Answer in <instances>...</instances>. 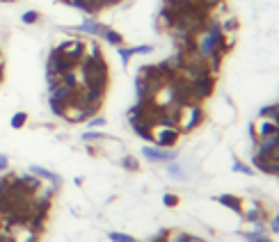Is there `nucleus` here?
Here are the masks:
<instances>
[{
  "label": "nucleus",
  "instance_id": "13",
  "mask_svg": "<svg viewBox=\"0 0 279 242\" xmlns=\"http://www.w3.org/2000/svg\"><path fill=\"white\" fill-rule=\"evenodd\" d=\"M165 172H167V176L174 178V181H188V174L183 172V167H181L176 160H172V163H167V167H165Z\"/></svg>",
  "mask_w": 279,
  "mask_h": 242
},
{
  "label": "nucleus",
  "instance_id": "9",
  "mask_svg": "<svg viewBox=\"0 0 279 242\" xmlns=\"http://www.w3.org/2000/svg\"><path fill=\"white\" fill-rule=\"evenodd\" d=\"M130 128H133V133L137 135L140 139H145L147 144H154V128H151L147 121H142V119H137V121H128Z\"/></svg>",
  "mask_w": 279,
  "mask_h": 242
},
{
  "label": "nucleus",
  "instance_id": "34",
  "mask_svg": "<svg viewBox=\"0 0 279 242\" xmlns=\"http://www.w3.org/2000/svg\"><path fill=\"white\" fill-rule=\"evenodd\" d=\"M74 183H76V185H83V183H85V178H83V176H76V178H74Z\"/></svg>",
  "mask_w": 279,
  "mask_h": 242
},
{
  "label": "nucleus",
  "instance_id": "30",
  "mask_svg": "<svg viewBox=\"0 0 279 242\" xmlns=\"http://www.w3.org/2000/svg\"><path fill=\"white\" fill-rule=\"evenodd\" d=\"M268 228L272 233H279V215H272V217H268Z\"/></svg>",
  "mask_w": 279,
  "mask_h": 242
},
{
  "label": "nucleus",
  "instance_id": "7",
  "mask_svg": "<svg viewBox=\"0 0 279 242\" xmlns=\"http://www.w3.org/2000/svg\"><path fill=\"white\" fill-rule=\"evenodd\" d=\"M252 165L254 169H259L261 174H270V176H279V160L270 158V155H252Z\"/></svg>",
  "mask_w": 279,
  "mask_h": 242
},
{
  "label": "nucleus",
  "instance_id": "24",
  "mask_svg": "<svg viewBox=\"0 0 279 242\" xmlns=\"http://www.w3.org/2000/svg\"><path fill=\"white\" fill-rule=\"evenodd\" d=\"M179 203H181L179 194H174V192H165V194H163V206H167V208H176Z\"/></svg>",
  "mask_w": 279,
  "mask_h": 242
},
{
  "label": "nucleus",
  "instance_id": "15",
  "mask_svg": "<svg viewBox=\"0 0 279 242\" xmlns=\"http://www.w3.org/2000/svg\"><path fill=\"white\" fill-rule=\"evenodd\" d=\"M103 41L117 48V46H124V35L117 32V30H112V28H108V30H105V35H103Z\"/></svg>",
  "mask_w": 279,
  "mask_h": 242
},
{
  "label": "nucleus",
  "instance_id": "14",
  "mask_svg": "<svg viewBox=\"0 0 279 242\" xmlns=\"http://www.w3.org/2000/svg\"><path fill=\"white\" fill-rule=\"evenodd\" d=\"M259 119H268V121H274V124H279V103L263 105V108L259 110Z\"/></svg>",
  "mask_w": 279,
  "mask_h": 242
},
{
  "label": "nucleus",
  "instance_id": "3",
  "mask_svg": "<svg viewBox=\"0 0 279 242\" xmlns=\"http://www.w3.org/2000/svg\"><path fill=\"white\" fill-rule=\"evenodd\" d=\"M66 32H78V35H90V37H96V39H103L105 30H108V25L105 23H99V21L94 19V16H87L83 23L74 25V28H64Z\"/></svg>",
  "mask_w": 279,
  "mask_h": 242
},
{
  "label": "nucleus",
  "instance_id": "11",
  "mask_svg": "<svg viewBox=\"0 0 279 242\" xmlns=\"http://www.w3.org/2000/svg\"><path fill=\"white\" fill-rule=\"evenodd\" d=\"M243 219H245V222H249V224H259V222L265 224V222H268V213H265L259 203H254L249 210H243Z\"/></svg>",
  "mask_w": 279,
  "mask_h": 242
},
{
  "label": "nucleus",
  "instance_id": "4",
  "mask_svg": "<svg viewBox=\"0 0 279 242\" xmlns=\"http://www.w3.org/2000/svg\"><path fill=\"white\" fill-rule=\"evenodd\" d=\"M181 137L179 128H170V126H156L154 128V144L160 148H174Z\"/></svg>",
  "mask_w": 279,
  "mask_h": 242
},
{
  "label": "nucleus",
  "instance_id": "21",
  "mask_svg": "<svg viewBox=\"0 0 279 242\" xmlns=\"http://www.w3.org/2000/svg\"><path fill=\"white\" fill-rule=\"evenodd\" d=\"M108 237H110V242H137L133 235H128V233H121V231H110Z\"/></svg>",
  "mask_w": 279,
  "mask_h": 242
},
{
  "label": "nucleus",
  "instance_id": "12",
  "mask_svg": "<svg viewBox=\"0 0 279 242\" xmlns=\"http://www.w3.org/2000/svg\"><path fill=\"white\" fill-rule=\"evenodd\" d=\"M256 128V139H263V137H272L274 133H277L279 124H274V121H268V119H259L254 124Z\"/></svg>",
  "mask_w": 279,
  "mask_h": 242
},
{
  "label": "nucleus",
  "instance_id": "8",
  "mask_svg": "<svg viewBox=\"0 0 279 242\" xmlns=\"http://www.w3.org/2000/svg\"><path fill=\"white\" fill-rule=\"evenodd\" d=\"M28 172H30L32 176H37L39 181H48V183L53 185L55 190H60V188H62V178L57 176L55 172H50V169L41 167V165H30V167H28Z\"/></svg>",
  "mask_w": 279,
  "mask_h": 242
},
{
  "label": "nucleus",
  "instance_id": "16",
  "mask_svg": "<svg viewBox=\"0 0 279 242\" xmlns=\"http://www.w3.org/2000/svg\"><path fill=\"white\" fill-rule=\"evenodd\" d=\"M25 124H28V112H14L12 114V119H10V126L14 130H21V128H25Z\"/></svg>",
  "mask_w": 279,
  "mask_h": 242
},
{
  "label": "nucleus",
  "instance_id": "33",
  "mask_svg": "<svg viewBox=\"0 0 279 242\" xmlns=\"http://www.w3.org/2000/svg\"><path fill=\"white\" fill-rule=\"evenodd\" d=\"M188 242H206V240H204V237H197V235H190Z\"/></svg>",
  "mask_w": 279,
  "mask_h": 242
},
{
  "label": "nucleus",
  "instance_id": "22",
  "mask_svg": "<svg viewBox=\"0 0 279 242\" xmlns=\"http://www.w3.org/2000/svg\"><path fill=\"white\" fill-rule=\"evenodd\" d=\"M243 240L245 242H272L265 233H256V231H252V233H243Z\"/></svg>",
  "mask_w": 279,
  "mask_h": 242
},
{
  "label": "nucleus",
  "instance_id": "19",
  "mask_svg": "<svg viewBox=\"0 0 279 242\" xmlns=\"http://www.w3.org/2000/svg\"><path fill=\"white\" fill-rule=\"evenodd\" d=\"M48 108H50V114L57 117V119H62V117H64V112H66V105L60 103V101H53V99H48Z\"/></svg>",
  "mask_w": 279,
  "mask_h": 242
},
{
  "label": "nucleus",
  "instance_id": "32",
  "mask_svg": "<svg viewBox=\"0 0 279 242\" xmlns=\"http://www.w3.org/2000/svg\"><path fill=\"white\" fill-rule=\"evenodd\" d=\"M87 153H90V155H96V153H99V148H96L94 144H87Z\"/></svg>",
  "mask_w": 279,
  "mask_h": 242
},
{
  "label": "nucleus",
  "instance_id": "10",
  "mask_svg": "<svg viewBox=\"0 0 279 242\" xmlns=\"http://www.w3.org/2000/svg\"><path fill=\"white\" fill-rule=\"evenodd\" d=\"M215 201L222 203L229 210H234L236 215H243V199L236 197V194H220V197H215Z\"/></svg>",
  "mask_w": 279,
  "mask_h": 242
},
{
  "label": "nucleus",
  "instance_id": "17",
  "mask_svg": "<svg viewBox=\"0 0 279 242\" xmlns=\"http://www.w3.org/2000/svg\"><path fill=\"white\" fill-rule=\"evenodd\" d=\"M80 139H83V142L85 144H96V142H103L105 139V133H99V130H87V133H83L80 135Z\"/></svg>",
  "mask_w": 279,
  "mask_h": 242
},
{
  "label": "nucleus",
  "instance_id": "31",
  "mask_svg": "<svg viewBox=\"0 0 279 242\" xmlns=\"http://www.w3.org/2000/svg\"><path fill=\"white\" fill-rule=\"evenodd\" d=\"M10 169V158L5 153H0V174H5Z\"/></svg>",
  "mask_w": 279,
  "mask_h": 242
},
{
  "label": "nucleus",
  "instance_id": "23",
  "mask_svg": "<svg viewBox=\"0 0 279 242\" xmlns=\"http://www.w3.org/2000/svg\"><path fill=\"white\" fill-rule=\"evenodd\" d=\"M121 167H124L126 172H137L140 163H137V158H133V155H124V158H121Z\"/></svg>",
  "mask_w": 279,
  "mask_h": 242
},
{
  "label": "nucleus",
  "instance_id": "29",
  "mask_svg": "<svg viewBox=\"0 0 279 242\" xmlns=\"http://www.w3.org/2000/svg\"><path fill=\"white\" fill-rule=\"evenodd\" d=\"M190 233H183V231H174L170 233V242H188Z\"/></svg>",
  "mask_w": 279,
  "mask_h": 242
},
{
  "label": "nucleus",
  "instance_id": "26",
  "mask_svg": "<svg viewBox=\"0 0 279 242\" xmlns=\"http://www.w3.org/2000/svg\"><path fill=\"white\" fill-rule=\"evenodd\" d=\"M234 172L236 174H245V176H254V169H249L245 163H240V160H234Z\"/></svg>",
  "mask_w": 279,
  "mask_h": 242
},
{
  "label": "nucleus",
  "instance_id": "1",
  "mask_svg": "<svg viewBox=\"0 0 279 242\" xmlns=\"http://www.w3.org/2000/svg\"><path fill=\"white\" fill-rule=\"evenodd\" d=\"M215 89V75L213 73H206L199 75V78L190 80V96H192V103L201 105Z\"/></svg>",
  "mask_w": 279,
  "mask_h": 242
},
{
  "label": "nucleus",
  "instance_id": "6",
  "mask_svg": "<svg viewBox=\"0 0 279 242\" xmlns=\"http://www.w3.org/2000/svg\"><path fill=\"white\" fill-rule=\"evenodd\" d=\"M55 48L60 50V53H64L66 57H71L76 62V64H80V59L85 57V50H87V44L80 39H64L62 44H57Z\"/></svg>",
  "mask_w": 279,
  "mask_h": 242
},
{
  "label": "nucleus",
  "instance_id": "18",
  "mask_svg": "<svg viewBox=\"0 0 279 242\" xmlns=\"http://www.w3.org/2000/svg\"><path fill=\"white\" fill-rule=\"evenodd\" d=\"M39 21H41V14L37 10H28L21 14V23L23 25H35V23H39Z\"/></svg>",
  "mask_w": 279,
  "mask_h": 242
},
{
  "label": "nucleus",
  "instance_id": "25",
  "mask_svg": "<svg viewBox=\"0 0 279 242\" xmlns=\"http://www.w3.org/2000/svg\"><path fill=\"white\" fill-rule=\"evenodd\" d=\"M170 233L172 231H167V228H160V231L154 233V235H151L147 242H170Z\"/></svg>",
  "mask_w": 279,
  "mask_h": 242
},
{
  "label": "nucleus",
  "instance_id": "5",
  "mask_svg": "<svg viewBox=\"0 0 279 242\" xmlns=\"http://www.w3.org/2000/svg\"><path fill=\"white\" fill-rule=\"evenodd\" d=\"M142 158L149 160V163H172V160L179 158V153L176 151H172V148H160L156 146V144H147V146H142Z\"/></svg>",
  "mask_w": 279,
  "mask_h": 242
},
{
  "label": "nucleus",
  "instance_id": "27",
  "mask_svg": "<svg viewBox=\"0 0 279 242\" xmlns=\"http://www.w3.org/2000/svg\"><path fill=\"white\" fill-rule=\"evenodd\" d=\"M105 124H108V121H105V117H99V114H96V117H92V119H87V126H90L92 130L103 128Z\"/></svg>",
  "mask_w": 279,
  "mask_h": 242
},
{
  "label": "nucleus",
  "instance_id": "28",
  "mask_svg": "<svg viewBox=\"0 0 279 242\" xmlns=\"http://www.w3.org/2000/svg\"><path fill=\"white\" fill-rule=\"evenodd\" d=\"M149 53H154V46H151V44L133 46V55H149Z\"/></svg>",
  "mask_w": 279,
  "mask_h": 242
},
{
  "label": "nucleus",
  "instance_id": "2",
  "mask_svg": "<svg viewBox=\"0 0 279 242\" xmlns=\"http://www.w3.org/2000/svg\"><path fill=\"white\" fill-rule=\"evenodd\" d=\"M204 110L201 105H185L183 112H181V124H179V130L181 133H192L194 128H199L204 124Z\"/></svg>",
  "mask_w": 279,
  "mask_h": 242
},
{
  "label": "nucleus",
  "instance_id": "20",
  "mask_svg": "<svg viewBox=\"0 0 279 242\" xmlns=\"http://www.w3.org/2000/svg\"><path fill=\"white\" fill-rule=\"evenodd\" d=\"M117 53H119V59H121V64H124V66H128V62L135 57L133 46H130V48H126V46H117Z\"/></svg>",
  "mask_w": 279,
  "mask_h": 242
},
{
  "label": "nucleus",
  "instance_id": "35",
  "mask_svg": "<svg viewBox=\"0 0 279 242\" xmlns=\"http://www.w3.org/2000/svg\"><path fill=\"white\" fill-rule=\"evenodd\" d=\"M0 55H3V50H0Z\"/></svg>",
  "mask_w": 279,
  "mask_h": 242
}]
</instances>
